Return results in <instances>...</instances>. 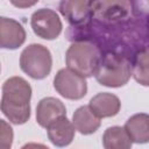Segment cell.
Segmentation results:
<instances>
[{"label": "cell", "instance_id": "obj_4", "mask_svg": "<svg viewBox=\"0 0 149 149\" xmlns=\"http://www.w3.org/2000/svg\"><path fill=\"white\" fill-rule=\"evenodd\" d=\"M52 66L50 50L38 43L26 47L20 55V68L33 79H44L49 76Z\"/></svg>", "mask_w": 149, "mask_h": 149}, {"label": "cell", "instance_id": "obj_15", "mask_svg": "<svg viewBox=\"0 0 149 149\" xmlns=\"http://www.w3.org/2000/svg\"><path fill=\"white\" fill-rule=\"evenodd\" d=\"M133 141L130 140L125 127H108L102 135V146L105 149H129Z\"/></svg>", "mask_w": 149, "mask_h": 149}, {"label": "cell", "instance_id": "obj_12", "mask_svg": "<svg viewBox=\"0 0 149 149\" xmlns=\"http://www.w3.org/2000/svg\"><path fill=\"white\" fill-rule=\"evenodd\" d=\"M88 107L98 118L104 119L115 116L121 108V102L115 94L109 92H100L90 100Z\"/></svg>", "mask_w": 149, "mask_h": 149}, {"label": "cell", "instance_id": "obj_7", "mask_svg": "<svg viewBox=\"0 0 149 149\" xmlns=\"http://www.w3.org/2000/svg\"><path fill=\"white\" fill-rule=\"evenodd\" d=\"M30 26L36 36L48 41L57 38L63 28L58 14L50 8L35 10L30 17Z\"/></svg>", "mask_w": 149, "mask_h": 149}, {"label": "cell", "instance_id": "obj_14", "mask_svg": "<svg viewBox=\"0 0 149 149\" xmlns=\"http://www.w3.org/2000/svg\"><path fill=\"white\" fill-rule=\"evenodd\" d=\"M125 129L134 143L149 142V114L137 113L125 123Z\"/></svg>", "mask_w": 149, "mask_h": 149}, {"label": "cell", "instance_id": "obj_9", "mask_svg": "<svg viewBox=\"0 0 149 149\" xmlns=\"http://www.w3.org/2000/svg\"><path fill=\"white\" fill-rule=\"evenodd\" d=\"M63 115H66V108L62 100L47 97L38 101L36 107V121L41 127L47 128L51 122Z\"/></svg>", "mask_w": 149, "mask_h": 149}, {"label": "cell", "instance_id": "obj_17", "mask_svg": "<svg viewBox=\"0 0 149 149\" xmlns=\"http://www.w3.org/2000/svg\"><path fill=\"white\" fill-rule=\"evenodd\" d=\"M0 147L2 149H9L13 142V129L5 120H0Z\"/></svg>", "mask_w": 149, "mask_h": 149}, {"label": "cell", "instance_id": "obj_3", "mask_svg": "<svg viewBox=\"0 0 149 149\" xmlns=\"http://www.w3.org/2000/svg\"><path fill=\"white\" fill-rule=\"evenodd\" d=\"M100 58L99 49L88 41L73 42L65 54V63L68 68L85 78L95 74Z\"/></svg>", "mask_w": 149, "mask_h": 149}, {"label": "cell", "instance_id": "obj_11", "mask_svg": "<svg viewBox=\"0 0 149 149\" xmlns=\"http://www.w3.org/2000/svg\"><path fill=\"white\" fill-rule=\"evenodd\" d=\"M74 132L76 128L72 121L66 118V115L58 118L47 127L48 139L56 147L69 146L74 137Z\"/></svg>", "mask_w": 149, "mask_h": 149}, {"label": "cell", "instance_id": "obj_13", "mask_svg": "<svg viewBox=\"0 0 149 149\" xmlns=\"http://www.w3.org/2000/svg\"><path fill=\"white\" fill-rule=\"evenodd\" d=\"M101 119L98 118L88 106L78 107L72 115V123L77 132L83 135H90L95 133L100 125Z\"/></svg>", "mask_w": 149, "mask_h": 149}, {"label": "cell", "instance_id": "obj_1", "mask_svg": "<svg viewBox=\"0 0 149 149\" xmlns=\"http://www.w3.org/2000/svg\"><path fill=\"white\" fill-rule=\"evenodd\" d=\"M31 86L22 77H10L2 85L1 112L14 125H23L30 118Z\"/></svg>", "mask_w": 149, "mask_h": 149}, {"label": "cell", "instance_id": "obj_16", "mask_svg": "<svg viewBox=\"0 0 149 149\" xmlns=\"http://www.w3.org/2000/svg\"><path fill=\"white\" fill-rule=\"evenodd\" d=\"M133 77L140 85L149 86V50H142L135 55Z\"/></svg>", "mask_w": 149, "mask_h": 149}, {"label": "cell", "instance_id": "obj_5", "mask_svg": "<svg viewBox=\"0 0 149 149\" xmlns=\"http://www.w3.org/2000/svg\"><path fill=\"white\" fill-rule=\"evenodd\" d=\"M132 12L130 0H93L91 16L100 23L114 24L129 19Z\"/></svg>", "mask_w": 149, "mask_h": 149}, {"label": "cell", "instance_id": "obj_10", "mask_svg": "<svg viewBox=\"0 0 149 149\" xmlns=\"http://www.w3.org/2000/svg\"><path fill=\"white\" fill-rule=\"evenodd\" d=\"M92 2L93 0H62L59 12L71 24L78 26L90 17Z\"/></svg>", "mask_w": 149, "mask_h": 149}, {"label": "cell", "instance_id": "obj_8", "mask_svg": "<svg viewBox=\"0 0 149 149\" xmlns=\"http://www.w3.org/2000/svg\"><path fill=\"white\" fill-rule=\"evenodd\" d=\"M26 41V30L20 22L14 19L2 16L0 19V47L14 50Z\"/></svg>", "mask_w": 149, "mask_h": 149}, {"label": "cell", "instance_id": "obj_6", "mask_svg": "<svg viewBox=\"0 0 149 149\" xmlns=\"http://www.w3.org/2000/svg\"><path fill=\"white\" fill-rule=\"evenodd\" d=\"M54 87L63 98L79 100L87 93V83L85 77L66 68L61 69L54 78Z\"/></svg>", "mask_w": 149, "mask_h": 149}, {"label": "cell", "instance_id": "obj_2", "mask_svg": "<svg viewBox=\"0 0 149 149\" xmlns=\"http://www.w3.org/2000/svg\"><path fill=\"white\" fill-rule=\"evenodd\" d=\"M133 76V65L130 61L120 54L107 52L101 56L97 72V81L107 87H121L128 83Z\"/></svg>", "mask_w": 149, "mask_h": 149}, {"label": "cell", "instance_id": "obj_18", "mask_svg": "<svg viewBox=\"0 0 149 149\" xmlns=\"http://www.w3.org/2000/svg\"><path fill=\"white\" fill-rule=\"evenodd\" d=\"M9 2L16 8H29L38 2V0H9Z\"/></svg>", "mask_w": 149, "mask_h": 149}]
</instances>
